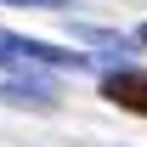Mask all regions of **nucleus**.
<instances>
[{
    "label": "nucleus",
    "mask_w": 147,
    "mask_h": 147,
    "mask_svg": "<svg viewBox=\"0 0 147 147\" xmlns=\"http://www.w3.org/2000/svg\"><path fill=\"white\" fill-rule=\"evenodd\" d=\"M0 45H6L11 57H23V62H40V68H74V74L96 68V57L62 51V45H45V40H28V34H0Z\"/></svg>",
    "instance_id": "f257e3e1"
},
{
    "label": "nucleus",
    "mask_w": 147,
    "mask_h": 147,
    "mask_svg": "<svg viewBox=\"0 0 147 147\" xmlns=\"http://www.w3.org/2000/svg\"><path fill=\"white\" fill-rule=\"evenodd\" d=\"M0 102H17V108H57L62 91H57L51 79H40V62H23L17 79H6V85H0Z\"/></svg>",
    "instance_id": "f03ea898"
},
{
    "label": "nucleus",
    "mask_w": 147,
    "mask_h": 147,
    "mask_svg": "<svg viewBox=\"0 0 147 147\" xmlns=\"http://www.w3.org/2000/svg\"><path fill=\"white\" fill-rule=\"evenodd\" d=\"M102 96L147 119V68H108L102 74Z\"/></svg>",
    "instance_id": "7ed1b4c3"
},
{
    "label": "nucleus",
    "mask_w": 147,
    "mask_h": 147,
    "mask_svg": "<svg viewBox=\"0 0 147 147\" xmlns=\"http://www.w3.org/2000/svg\"><path fill=\"white\" fill-rule=\"evenodd\" d=\"M79 40H91V45H102V51H113V57H130V40L108 34V28H79Z\"/></svg>",
    "instance_id": "20e7f679"
},
{
    "label": "nucleus",
    "mask_w": 147,
    "mask_h": 147,
    "mask_svg": "<svg viewBox=\"0 0 147 147\" xmlns=\"http://www.w3.org/2000/svg\"><path fill=\"white\" fill-rule=\"evenodd\" d=\"M0 6H40V11H62L68 0H0Z\"/></svg>",
    "instance_id": "39448f33"
},
{
    "label": "nucleus",
    "mask_w": 147,
    "mask_h": 147,
    "mask_svg": "<svg viewBox=\"0 0 147 147\" xmlns=\"http://www.w3.org/2000/svg\"><path fill=\"white\" fill-rule=\"evenodd\" d=\"M136 45H147V23H142V28H136Z\"/></svg>",
    "instance_id": "423d86ee"
}]
</instances>
